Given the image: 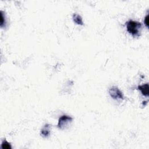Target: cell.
<instances>
[{
    "instance_id": "cell-1",
    "label": "cell",
    "mask_w": 149,
    "mask_h": 149,
    "mask_svg": "<svg viewBox=\"0 0 149 149\" xmlns=\"http://www.w3.org/2000/svg\"><path fill=\"white\" fill-rule=\"evenodd\" d=\"M126 25L128 32L133 37H139L140 36L142 28L140 22L130 20L127 22Z\"/></svg>"
},
{
    "instance_id": "cell-2",
    "label": "cell",
    "mask_w": 149,
    "mask_h": 149,
    "mask_svg": "<svg viewBox=\"0 0 149 149\" xmlns=\"http://www.w3.org/2000/svg\"><path fill=\"white\" fill-rule=\"evenodd\" d=\"M72 121L73 118L72 117L67 115H64L59 118L57 127L60 129H64L72 122Z\"/></svg>"
},
{
    "instance_id": "cell-3",
    "label": "cell",
    "mask_w": 149,
    "mask_h": 149,
    "mask_svg": "<svg viewBox=\"0 0 149 149\" xmlns=\"http://www.w3.org/2000/svg\"><path fill=\"white\" fill-rule=\"evenodd\" d=\"M110 96L114 100H123V95L122 92L117 86H113L109 89Z\"/></svg>"
},
{
    "instance_id": "cell-4",
    "label": "cell",
    "mask_w": 149,
    "mask_h": 149,
    "mask_svg": "<svg viewBox=\"0 0 149 149\" xmlns=\"http://www.w3.org/2000/svg\"><path fill=\"white\" fill-rule=\"evenodd\" d=\"M50 128L51 125L49 124H45L41 130L40 134L43 138H48L50 134Z\"/></svg>"
},
{
    "instance_id": "cell-5",
    "label": "cell",
    "mask_w": 149,
    "mask_h": 149,
    "mask_svg": "<svg viewBox=\"0 0 149 149\" xmlns=\"http://www.w3.org/2000/svg\"><path fill=\"white\" fill-rule=\"evenodd\" d=\"M138 90H139L142 94L146 96V97H148V83H146L144 84H142L141 86H139L138 88Z\"/></svg>"
},
{
    "instance_id": "cell-6",
    "label": "cell",
    "mask_w": 149,
    "mask_h": 149,
    "mask_svg": "<svg viewBox=\"0 0 149 149\" xmlns=\"http://www.w3.org/2000/svg\"><path fill=\"white\" fill-rule=\"evenodd\" d=\"M73 20L76 24H78V25H81V26L83 25V22L82 18L80 15H79L76 14H73Z\"/></svg>"
},
{
    "instance_id": "cell-7",
    "label": "cell",
    "mask_w": 149,
    "mask_h": 149,
    "mask_svg": "<svg viewBox=\"0 0 149 149\" xmlns=\"http://www.w3.org/2000/svg\"><path fill=\"white\" fill-rule=\"evenodd\" d=\"M6 24V20H5V17L4 16V14L3 11H1V24H0V26L1 28L5 27Z\"/></svg>"
},
{
    "instance_id": "cell-8",
    "label": "cell",
    "mask_w": 149,
    "mask_h": 149,
    "mask_svg": "<svg viewBox=\"0 0 149 149\" xmlns=\"http://www.w3.org/2000/svg\"><path fill=\"white\" fill-rule=\"evenodd\" d=\"M1 147L3 149H11L12 147L9 143H8L7 141L4 140L1 144Z\"/></svg>"
},
{
    "instance_id": "cell-9",
    "label": "cell",
    "mask_w": 149,
    "mask_h": 149,
    "mask_svg": "<svg viewBox=\"0 0 149 149\" xmlns=\"http://www.w3.org/2000/svg\"><path fill=\"white\" fill-rule=\"evenodd\" d=\"M148 15H147L145 17V19H144V23H145L147 28L148 27Z\"/></svg>"
}]
</instances>
